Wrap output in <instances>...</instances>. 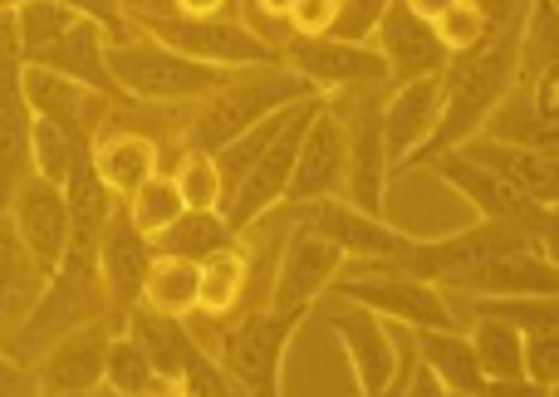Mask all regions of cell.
<instances>
[{
    "mask_svg": "<svg viewBox=\"0 0 559 397\" xmlns=\"http://www.w3.org/2000/svg\"><path fill=\"white\" fill-rule=\"evenodd\" d=\"M525 10H531V0H525V5L515 10L506 25H496L476 49L447 59V69H442V118H437L432 137L417 147L413 163H407L403 172H413V167H427L432 157L452 153V147H462L466 137H476L486 128L491 108L501 104L506 94H511L515 74H521ZM403 172H397V177H403Z\"/></svg>",
    "mask_w": 559,
    "mask_h": 397,
    "instance_id": "6da1fadb",
    "label": "cell"
},
{
    "mask_svg": "<svg viewBox=\"0 0 559 397\" xmlns=\"http://www.w3.org/2000/svg\"><path fill=\"white\" fill-rule=\"evenodd\" d=\"M299 98H314V88L285 64H255V69H236L216 94H206L192 108L182 133V153H216L231 137H241L246 128L265 123L280 108L299 104Z\"/></svg>",
    "mask_w": 559,
    "mask_h": 397,
    "instance_id": "7a4b0ae2",
    "label": "cell"
},
{
    "mask_svg": "<svg viewBox=\"0 0 559 397\" xmlns=\"http://www.w3.org/2000/svg\"><path fill=\"white\" fill-rule=\"evenodd\" d=\"M104 64H108V74H114L118 94L138 98V104H202L206 94H216V88L236 74V69L197 64V59L157 45L143 29H133L123 45H108Z\"/></svg>",
    "mask_w": 559,
    "mask_h": 397,
    "instance_id": "3957f363",
    "label": "cell"
},
{
    "mask_svg": "<svg viewBox=\"0 0 559 397\" xmlns=\"http://www.w3.org/2000/svg\"><path fill=\"white\" fill-rule=\"evenodd\" d=\"M94 320H108V300H104V285H98L94 251L64 245V261H59L55 275L45 280L35 310L25 314V324H20L15 339L5 344V353L29 369L35 353H45L59 334L79 329V324H94Z\"/></svg>",
    "mask_w": 559,
    "mask_h": 397,
    "instance_id": "277c9868",
    "label": "cell"
},
{
    "mask_svg": "<svg viewBox=\"0 0 559 397\" xmlns=\"http://www.w3.org/2000/svg\"><path fill=\"white\" fill-rule=\"evenodd\" d=\"M299 324H305L299 314L246 310L236 320L216 324V344L206 353L241 397H285L280 393V369H285V349L295 344Z\"/></svg>",
    "mask_w": 559,
    "mask_h": 397,
    "instance_id": "5b68a950",
    "label": "cell"
},
{
    "mask_svg": "<svg viewBox=\"0 0 559 397\" xmlns=\"http://www.w3.org/2000/svg\"><path fill=\"white\" fill-rule=\"evenodd\" d=\"M383 94L388 88L329 94V108L344 118V133H348L344 202L368 216H383L388 187H393V167H388V147H383Z\"/></svg>",
    "mask_w": 559,
    "mask_h": 397,
    "instance_id": "8992f818",
    "label": "cell"
},
{
    "mask_svg": "<svg viewBox=\"0 0 559 397\" xmlns=\"http://www.w3.org/2000/svg\"><path fill=\"white\" fill-rule=\"evenodd\" d=\"M338 300L364 304L378 320L407 324V329H462L447 304V294L427 280H413V275H393V270H368V265H354V270H338V280L329 285Z\"/></svg>",
    "mask_w": 559,
    "mask_h": 397,
    "instance_id": "52a82bcc",
    "label": "cell"
},
{
    "mask_svg": "<svg viewBox=\"0 0 559 397\" xmlns=\"http://www.w3.org/2000/svg\"><path fill=\"white\" fill-rule=\"evenodd\" d=\"M280 64L295 69L319 98L348 94V88H388V64L373 39H334V35H289Z\"/></svg>",
    "mask_w": 559,
    "mask_h": 397,
    "instance_id": "ba28073f",
    "label": "cell"
},
{
    "mask_svg": "<svg viewBox=\"0 0 559 397\" xmlns=\"http://www.w3.org/2000/svg\"><path fill=\"white\" fill-rule=\"evenodd\" d=\"M344 265L348 261L334 241H324L319 231H309V226H299L295 216H289V231L275 251V280H271V304H265V310L309 320Z\"/></svg>",
    "mask_w": 559,
    "mask_h": 397,
    "instance_id": "9c48e42d",
    "label": "cell"
},
{
    "mask_svg": "<svg viewBox=\"0 0 559 397\" xmlns=\"http://www.w3.org/2000/svg\"><path fill=\"white\" fill-rule=\"evenodd\" d=\"M143 35H153L157 45L177 49V55L197 59V64L212 69H255V64H280V55L271 45L251 35L236 15L222 20H187V15H163V20H143Z\"/></svg>",
    "mask_w": 559,
    "mask_h": 397,
    "instance_id": "30bf717a",
    "label": "cell"
},
{
    "mask_svg": "<svg viewBox=\"0 0 559 397\" xmlns=\"http://www.w3.org/2000/svg\"><path fill=\"white\" fill-rule=\"evenodd\" d=\"M319 104L324 98H305V104L295 108V118H289L285 128L275 133V143L265 147L261 157H255V167L236 182V192L226 196V206H222V216H226V226H231L236 236L246 231V226H255L265 212H275L280 202H285V187H289V172H295V153H299V137H305V128H309V118L319 113Z\"/></svg>",
    "mask_w": 559,
    "mask_h": 397,
    "instance_id": "8fae6325",
    "label": "cell"
},
{
    "mask_svg": "<svg viewBox=\"0 0 559 397\" xmlns=\"http://www.w3.org/2000/svg\"><path fill=\"white\" fill-rule=\"evenodd\" d=\"M299 226L319 231L324 241H334L344 251V261H393L413 245V236L397 231L388 216H368L358 206H348L344 196H324V202H299L289 206Z\"/></svg>",
    "mask_w": 559,
    "mask_h": 397,
    "instance_id": "7c38bea8",
    "label": "cell"
},
{
    "mask_svg": "<svg viewBox=\"0 0 559 397\" xmlns=\"http://www.w3.org/2000/svg\"><path fill=\"white\" fill-rule=\"evenodd\" d=\"M108 344H114V324L108 320L79 324V329L59 334V339L49 344L45 353H35V363H29L35 393L39 397H79V393L104 388Z\"/></svg>",
    "mask_w": 559,
    "mask_h": 397,
    "instance_id": "4fadbf2b",
    "label": "cell"
},
{
    "mask_svg": "<svg viewBox=\"0 0 559 397\" xmlns=\"http://www.w3.org/2000/svg\"><path fill=\"white\" fill-rule=\"evenodd\" d=\"M94 265H98V285H104V300H108V324H114V334H118L128 324V314L138 310L143 275H147V265H153V241L128 221L123 202L114 206L104 236H98Z\"/></svg>",
    "mask_w": 559,
    "mask_h": 397,
    "instance_id": "5bb4252c",
    "label": "cell"
},
{
    "mask_svg": "<svg viewBox=\"0 0 559 397\" xmlns=\"http://www.w3.org/2000/svg\"><path fill=\"white\" fill-rule=\"evenodd\" d=\"M344 172H348V133H344V118L324 98L319 113L309 118L305 137H299L295 172H289V187H285V206L344 196Z\"/></svg>",
    "mask_w": 559,
    "mask_h": 397,
    "instance_id": "9a60e30c",
    "label": "cell"
},
{
    "mask_svg": "<svg viewBox=\"0 0 559 397\" xmlns=\"http://www.w3.org/2000/svg\"><path fill=\"white\" fill-rule=\"evenodd\" d=\"M10 226H15L20 245L29 251V261L39 265V275H55V265L64 261L69 245V206H64V187L45 182V177H20L15 196L5 206Z\"/></svg>",
    "mask_w": 559,
    "mask_h": 397,
    "instance_id": "2e32d148",
    "label": "cell"
},
{
    "mask_svg": "<svg viewBox=\"0 0 559 397\" xmlns=\"http://www.w3.org/2000/svg\"><path fill=\"white\" fill-rule=\"evenodd\" d=\"M20 94H25L29 118H49V123H59L84 147H94V137L108 123V108H114L108 94H94V88L74 84V79L49 74V69H29V64L20 74Z\"/></svg>",
    "mask_w": 559,
    "mask_h": 397,
    "instance_id": "e0dca14e",
    "label": "cell"
},
{
    "mask_svg": "<svg viewBox=\"0 0 559 397\" xmlns=\"http://www.w3.org/2000/svg\"><path fill=\"white\" fill-rule=\"evenodd\" d=\"M329 329H334V339L344 344V359H348V369H354L358 397L388 393V383H393V373H397V344H393V334H388V320H378L373 310L348 304L334 294Z\"/></svg>",
    "mask_w": 559,
    "mask_h": 397,
    "instance_id": "ac0fdd59",
    "label": "cell"
},
{
    "mask_svg": "<svg viewBox=\"0 0 559 397\" xmlns=\"http://www.w3.org/2000/svg\"><path fill=\"white\" fill-rule=\"evenodd\" d=\"M427 167H432V172L442 177V182L452 187V192L462 196L466 206H472L476 221H511V226H531V231H540L545 206L525 202V196L515 192V187L506 182V177L486 172V167H481V163H472V157H466L462 147H452V153L432 157Z\"/></svg>",
    "mask_w": 559,
    "mask_h": 397,
    "instance_id": "d6986e66",
    "label": "cell"
},
{
    "mask_svg": "<svg viewBox=\"0 0 559 397\" xmlns=\"http://www.w3.org/2000/svg\"><path fill=\"white\" fill-rule=\"evenodd\" d=\"M373 49L388 64V88H403V84H413V79L442 74L447 59H452L442 49V39H437V29L427 25V20H417L403 0H393V5L383 10V20H378V29H373Z\"/></svg>",
    "mask_w": 559,
    "mask_h": 397,
    "instance_id": "ffe728a7",
    "label": "cell"
},
{
    "mask_svg": "<svg viewBox=\"0 0 559 397\" xmlns=\"http://www.w3.org/2000/svg\"><path fill=\"white\" fill-rule=\"evenodd\" d=\"M437 118H442V74L432 79H413L403 88L383 94V147H388V167L393 177L413 163V153L432 137Z\"/></svg>",
    "mask_w": 559,
    "mask_h": 397,
    "instance_id": "44dd1931",
    "label": "cell"
},
{
    "mask_svg": "<svg viewBox=\"0 0 559 397\" xmlns=\"http://www.w3.org/2000/svg\"><path fill=\"white\" fill-rule=\"evenodd\" d=\"M462 153L472 163H481L486 172L506 177L525 202L535 206H559V157L550 153H531V147H515V143H496V137L476 133L462 143Z\"/></svg>",
    "mask_w": 559,
    "mask_h": 397,
    "instance_id": "7402d4cb",
    "label": "cell"
},
{
    "mask_svg": "<svg viewBox=\"0 0 559 397\" xmlns=\"http://www.w3.org/2000/svg\"><path fill=\"white\" fill-rule=\"evenodd\" d=\"M481 133L496 137V143H515V147H531V153L559 157V98L511 84V94L491 108Z\"/></svg>",
    "mask_w": 559,
    "mask_h": 397,
    "instance_id": "603a6c76",
    "label": "cell"
},
{
    "mask_svg": "<svg viewBox=\"0 0 559 397\" xmlns=\"http://www.w3.org/2000/svg\"><path fill=\"white\" fill-rule=\"evenodd\" d=\"M104 49H108L104 29H98L94 20L79 15L55 45H45L35 59H29V69H49V74H64V79H74V84L94 88V94L123 98L114 84V74H108V64H104Z\"/></svg>",
    "mask_w": 559,
    "mask_h": 397,
    "instance_id": "cb8c5ba5",
    "label": "cell"
},
{
    "mask_svg": "<svg viewBox=\"0 0 559 397\" xmlns=\"http://www.w3.org/2000/svg\"><path fill=\"white\" fill-rule=\"evenodd\" d=\"M45 280L49 275H39V265L29 261V251L20 245L10 216L0 212V349L15 339V329L25 324V314L35 310Z\"/></svg>",
    "mask_w": 559,
    "mask_h": 397,
    "instance_id": "d4e9b609",
    "label": "cell"
},
{
    "mask_svg": "<svg viewBox=\"0 0 559 397\" xmlns=\"http://www.w3.org/2000/svg\"><path fill=\"white\" fill-rule=\"evenodd\" d=\"M88 163H94L98 182L123 202L133 187H143L153 172H163V147H157L153 137H143V133H123V128H114V133L94 137Z\"/></svg>",
    "mask_w": 559,
    "mask_h": 397,
    "instance_id": "484cf974",
    "label": "cell"
},
{
    "mask_svg": "<svg viewBox=\"0 0 559 397\" xmlns=\"http://www.w3.org/2000/svg\"><path fill=\"white\" fill-rule=\"evenodd\" d=\"M251 290V255H246L241 236L222 251H212L206 261H197V310L202 320H236Z\"/></svg>",
    "mask_w": 559,
    "mask_h": 397,
    "instance_id": "4316f807",
    "label": "cell"
},
{
    "mask_svg": "<svg viewBox=\"0 0 559 397\" xmlns=\"http://www.w3.org/2000/svg\"><path fill=\"white\" fill-rule=\"evenodd\" d=\"M515 84L559 98V0H531V10H525Z\"/></svg>",
    "mask_w": 559,
    "mask_h": 397,
    "instance_id": "83f0119b",
    "label": "cell"
},
{
    "mask_svg": "<svg viewBox=\"0 0 559 397\" xmlns=\"http://www.w3.org/2000/svg\"><path fill=\"white\" fill-rule=\"evenodd\" d=\"M413 349L427 369L442 378L447 393L462 397H481L486 393V373L476 363V349L466 339V329H413Z\"/></svg>",
    "mask_w": 559,
    "mask_h": 397,
    "instance_id": "f1b7e54d",
    "label": "cell"
},
{
    "mask_svg": "<svg viewBox=\"0 0 559 397\" xmlns=\"http://www.w3.org/2000/svg\"><path fill=\"white\" fill-rule=\"evenodd\" d=\"M466 339L476 349V363H481L486 383H511V378H525V334L506 320H481L466 324Z\"/></svg>",
    "mask_w": 559,
    "mask_h": 397,
    "instance_id": "f546056e",
    "label": "cell"
},
{
    "mask_svg": "<svg viewBox=\"0 0 559 397\" xmlns=\"http://www.w3.org/2000/svg\"><path fill=\"white\" fill-rule=\"evenodd\" d=\"M138 304L153 314H167V320H187L197 310V265L177 261V255H153Z\"/></svg>",
    "mask_w": 559,
    "mask_h": 397,
    "instance_id": "4dcf8cb0",
    "label": "cell"
},
{
    "mask_svg": "<svg viewBox=\"0 0 559 397\" xmlns=\"http://www.w3.org/2000/svg\"><path fill=\"white\" fill-rule=\"evenodd\" d=\"M236 231L222 212H182L163 236H153V255H177V261H206L212 251L231 245Z\"/></svg>",
    "mask_w": 559,
    "mask_h": 397,
    "instance_id": "1f68e13d",
    "label": "cell"
},
{
    "mask_svg": "<svg viewBox=\"0 0 559 397\" xmlns=\"http://www.w3.org/2000/svg\"><path fill=\"white\" fill-rule=\"evenodd\" d=\"M123 212H128V221H133L138 231L153 241V236H163L167 226L187 212V206H182V196H177L173 172H153L143 187H133V192L123 196Z\"/></svg>",
    "mask_w": 559,
    "mask_h": 397,
    "instance_id": "d6a6232c",
    "label": "cell"
},
{
    "mask_svg": "<svg viewBox=\"0 0 559 397\" xmlns=\"http://www.w3.org/2000/svg\"><path fill=\"white\" fill-rule=\"evenodd\" d=\"M153 383H157V369L143 353V344L128 329H118L114 344H108V359H104V388L118 397H147Z\"/></svg>",
    "mask_w": 559,
    "mask_h": 397,
    "instance_id": "836d02e7",
    "label": "cell"
},
{
    "mask_svg": "<svg viewBox=\"0 0 559 397\" xmlns=\"http://www.w3.org/2000/svg\"><path fill=\"white\" fill-rule=\"evenodd\" d=\"M79 153H84V143H74L59 123H49V118H29V172L35 177L64 187V177H69V167H74Z\"/></svg>",
    "mask_w": 559,
    "mask_h": 397,
    "instance_id": "e575fe53",
    "label": "cell"
},
{
    "mask_svg": "<svg viewBox=\"0 0 559 397\" xmlns=\"http://www.w3.org/2000/svg\"><path fill=\"white\" fill-rule=\"evenodd\" d=\"M167 172H173L187 212H222V177H216L212 153H182Z\"/></svg>",
    "mask_w": 559,
    "mask_h": 397,
    "instance_id": "d590c367",
    "label": "cell"
},
{
    "mask_svg": "<svg viewBox=\"0 0 559 397\" xmlns=\"http://www.w3.org/2000/svg\"><path fill=\"white\" fill-rule=\"evenodd\" d=\"M74 10L59 5V0H25V5L15 10V29H20V55H25V64L39 55L45 45H55L59 35H64L69 25H74Z\"/></svg>",
    "mask_w": 559,
    "mask_h": 397,
    "instance_id": "8d00e7d4",
    "label": "cell"
},
{
    "mask_svg": "<svg viewBox=\"0 0 559 397\" xmlns=\"http://www.w3.org/2000/svg\"><path fill=\"white\" fill-rule=\"evenodd\" d=\"M437 39H442V49L447 55H466V49H476L481 45L486 35H491V20L481 15V5H476V0H456L452 10H447L442 20H437Z\"/></svg>",
    "mask_w": 559,
    "mask_h": 397,
    "instance_id": "74e56055",
    "label": "cell"
},
{
    "mask_svg": "<svg viewBox=\"0 0 559 397\" xmlns=\"http://www.w3.org/2000/svg\"><path fill=\"white\" fill-rule=\"evenodd\" d=\"M289 10H295V0H236V20H241L261 45H271L275 55L289 39Z\"/></svg>",
    "mask_w": 559,
    "mask_h": 397,
    "instance_id": "f35d334b",
    "label": "cell"
},
{
    "mask_svg": "<svg viewBox=\"0 0 559 397\" xmlns=\"http://www.w3.org/2000/svg\"><path fill=\"white\" fill-rule=\"evenodd\" d=\"M525 378L540 388H559V329L525 334Z\"/></svg>",
    "mask_w": 559,
    "mask_h": 397,
    "instance_id": "ab89813d",
    "label": "cell"
},
{
    "mask_svg": "<svg viewBox=\"0 0 559 397\" xmlns=\"http://www.w3.org/2000/svg\"><path fill=\"white\" fill-rule=\"evenodd\" d=\"M393 5V0H338V15H334V29L329 35L334 39H373L378 20H383V10Z\"/></svg>",
    "mask_w": 559,
    "mask_h": 397,
    "instance_id": "60d3db41",
    "label": "cell"
},
{
    "mask_svg": "<svg viewBox=\"0 0 559 397\" xmlns=\"http://www.w3.org/2000/svg\"><path fill=\"white\" fill-rule=\"evenodd\" d=\"M59 5H69L74 15H84V20H94L98 29H104V39L108 45H123L128 35H133V25L123 20V5L118 0H59Z\"/></svg>",
    "mask_w": 559,
    "mask_h": 397,
    "instance_id": "b9f144b4",
    "label": "cell"
},
{
    "mask_svg": "<svg viewBox=\"0 0 559 397\" xmlns=\"http://www.w3.org/2000/svg\"><path fill=\"white\" fill-rule=\"evenodd\" d=\"M334 15H338V0H295V10H289V35H329L334 29Z\"/></svg>",
    "mask_w": 559,
    "mask_h": 397,
    "instance_id": "7bdbcfd3",
    "label": "cell"
},
{
    "mask_svg": "<svg viewBox=\"0 0 559 397\" xmlns=\"http://www.w3.org/2000/svg\"><path fill=\"white\" fill-rule=\"evenodd\" d=\"M397 397H447V388H442V378H437L423 359H413V363H407V373H403V383H397Z\"/></svg>",
    "mask_w": 559,
    "mask_h": 397,
    "instance_id": "ee69618b",
    "label": "cell"
},
{
    "mask_svg": "<svg viewBox=\"0 0 559 397\" xmlns=\"http://www.w3.org/2000/svg\"><path fill=\"white\" fill-rule=\"evenodd\" d=\"M0 397H39L35 378H29L25 363H15L5 349H0Z\"/></svg>",
    "mask_w": 559,
    "mask_h": 397,
    "instance_id": "f6af8a7d",
    "label": "cell"
},
{
    "mask_svg": "<svg viewBox=\"0 0 559 397\" xmlns=\"http://www.w3.org/2000/svg\"><path fill=\"white\" fill-rule=\"evenodd\" d=\"M118 5H123V20H128V25H143V20L177 15L173 0H118Z\"/></svg>",
    "mask_w": 559,
    "mask_h": 397,
    "instance_id": "bcb514c9",
    "label": "cell"
},
{
    "mask_svg": "<svg viewBox=\"0 0 559 397\" xmlns=\"http://www.w3.org/2000/svg\"><path fill=\"white\" fill-rule=\"evenodd\" d=\"M177 15L187 20H222V15H236V0H173Z\"/></svg>",
    "mask_w": 559,
    "mask_h": 397,
    "instance_id": "7dc6e473",
    "label": "cell"
},
{
    "mask_svg": "<svg viewBox=\"0 0 559 397\" xmlns=\"http://www.w3.org/2000/svg\"><path fill=\"white\" fill-rule=\"evenodd\" d=\"M481 397H555V388H540L531 378H511V383H486Z\"/></svg>",
    "mask_w": 559,
    "mask_h": 397,
    "instance_id": "c3c4849f",
    "label": "cell"
},
{
    "mask_svg": "<svg viewBox=\"0 0 559 397\" xmlns=\"http://www.w3.org/2000/svg\"><path fill=\"white\" fill-rule=\"evenodd\" d=\"M540 251L559 270V206H545V216H540Z\"/></svg>",
    "mask_w": 559,
    "mask_h": 397,
    "instance_id": "681fc988",
    "label": "cell"
},
{
    "mask_svg": "<svg viewBox=\"0 0 559 397\" xmlns=\"http://www.w3.org/2000/svg\"><path fill=\"white\" fill-rule=\"evenodd\" d=\"M403 5H407V10H413V15H417V20H427V25H437V20H442V15H447V10H452V5H456V0H403Z\"/></svg>",
    "mask_w": 559,
    "mask_h": 397,
    "instance_id": "f907efd6",
    "label": "cell"
},
{
    "mask_svg": "<svg viewBox=\"0 0 559 397\" xmlns=\"http://www.w3.org/2000/svg\"><path fill=\"white\" fill-rule=\"evenodd\" d=\"M147 397H202V393H197L192 383H182V378H157Z\"/></svg>",
    "mask_w": 559,
    "mask_h": 397,
    "instance_id": "816d5d0a",
    "label": "cell"
},
{
    "mask_svg": "<svg viewBox=\"0 0 559 397\" xmlns=\"http://www.w3.org/2000/svg\"><path fill=\"white\" fill-rule=\"evenodd\" d=\"M20 5H25V0H0V10H20Z\"/></svg>",
    "mask_w": 559,
    "mask_h": 397,
    "instance_id": "f5cc1de1",
    "label": "cell"
},
{
    "mask_svg": "<svg viewBox=\"0 0 559 397\" xmlns=\"http://www.w3.org/2000/svg\"><path fill=\"white\" fill-rule=\"evenodd\" d=\"M447 397H462V393H447Z\"/></svg>",
    "mask_w": 559,
    "mask_h": 397,
    "instance_id": "db71d44e",
    "label": "cell"
},
{
    "mask_svg": "<svg viewBox=\"0 0 559 397\" xmlns=\"http://www.w3.org/2000/svg\"><path fill=\"white\" fill-rule=\"evenodd\" d=\"M555 397H559V388H555Z\"/></svg>",
    "mask_w": 559,
    "mask_h": 397,
    "instance_id": "11a10c76",
    "label": "cell"
}]
</instances>
